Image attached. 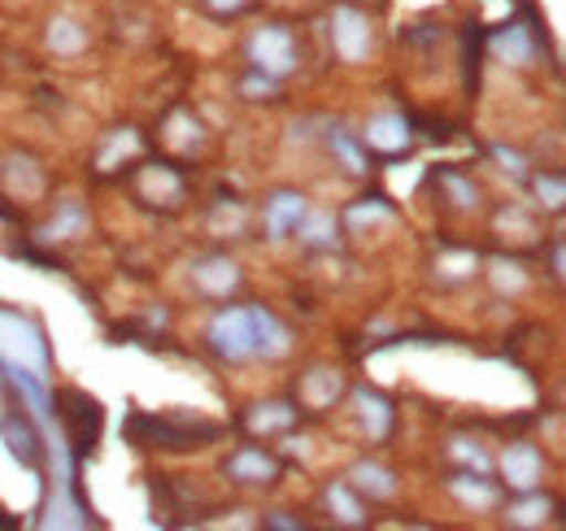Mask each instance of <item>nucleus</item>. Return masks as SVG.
<instances>
[{
    "label": "nucleus",
    "mask_w": 566,
    "mask_h": 531,
    "mask_svg": "<svg viewBox=\"0 0 566 531\" xmlns=\"http://www.w3.org/2000/svg\"><path fill=\"white\" fill-rule=\"evenodd\" d=\"M136 431H148L144 440L157 449H206L222 427L206 418H188V414H166V418H140Z\"/></svg>",
    "instance_id": "f257e3e1"
},
{
    "label": "nucleus",
    "mask_w": 566,
    "mask_h": 531,
    "mask_svg": "<svg viewBox=\"0 0 566 531\" xmlns=\"http://www.w3.org/2000/svg\"><path fill=\"white\" fill-rule=\"evenodd\" d=\"M210 348L222 357V362H249V357H258V340H253V319H249V305L213 314Z\"/></svg>",
    "instance_id": "f03ea898"
},
{
    "label": "nucleus",
    "mask_w": 566,
    "mask_h": 531,
    "mask_svg": "<svg viewBox=\"0 0 566 531\" xmlns=\"http://www.w3.org/2000/svg\"><path fill=\"white\" fill-rule=\"evenodd\" d=\"M249 62L271 74V79H283L296 70V35L287 27H262L253 40H249Z\"/></svg>",
    "instance_id": "7ed1b4c3"
},
{
    "label": "nucleus",
    "mask_w": 566,
    "mask_h": 531,
    "mask_svg": "<svg viewBox=\"0 0 566 531\" xmlns=\"http://www.w3.org/2000/svg\"><path fill=\"white\" fill-rule=\"evenodd\" d=\"M370 18L354 9V4H340V9H332V44H336V58L340 62H366V53H370Z\"/></svg>",
    "instance_id": "20e7f679"
},
{
    "label": "nucleus",
    "mask_w": 566,
    "mask_h": 531,
    "mask_svg": "<svg viewBox=\"0 0 566 531\" xmlns=\"http://www.w3.org/2000/svg\"><path fill=\"white\" fill-rule=\"evenodd\" d=\"M361 144H366L370 153L397 157V153H406V148L415 144V132H410L406 114H375V118L366 123V132H361Z\"/></svg>",
    "instance_id": "39448f33"
},
{
    "label": "nucleus",
    "mask_w": 566,
    "mask_h": 531,
    "mask_svg": "<svg viewBox=\"0 0 566 531\" xmlns=\"http://www.w3.org/2000/svg\"><path fill=\"white\" fill-rule=\"evenodd\" d=\"M501 475H505V483H510V488H518V492L541 488L545 458H541V449H536V445H510V449L501 454Z\"/></svg>",
    "instance_id": "423d86ee"
},
{
    "label": "nucleus",
    "mask_w": 566,
    "mask_h": 531,
    "mask_svg": "<svg viewBox=\"0 0 566 531\" xmlns=\"http://www.w3.org/2000/svg\"><path fill=\"white\" fill-rule=\"evenodd\" d=\"M192 283H197V292L222 301V296H231L240 288V266L231 262V258H222V253H210V258H201V262L192 266Z\"/></svg>",
    "instance_id": "0eeeda50"
},
{
    "label": "nucleus",
    "mask_w": 566,
    "mask_h": 531,
    "mask_svg": "<svg viewBox=\"0 0 566 531\" xmlns=\"http://www.w3.org/2000/svg\"><path fill=\"white\" fill-rule=\"evenodd\" d=\"M249 319H253V340H258V357H287L292 348V332L283 327L280 319L266 310V305H249Z\"/></svg>",
    "instance_id": "6e6552de"
},
{
    "label": "nucleus",
    "mask_w": 566,
    "mask_h": 531,
    "mask_svg": "<svg viewBox=\"0 0 566 531\" xmlns=\"http://www.w3.org/2000/svg\"><path fill=\"white\" fill-rule=\"evenodd\" d=\"M349 488L370 501H388V497H397V475L379 462H357L349 466Z\"/></svg>",
    "instance_id": "1a4fd4ad"
},
{
    "label": "nucleus",
    "mask_w": 566,
    "mask_h": 531,
    "mask_svg": "<svg viewBox=\"0 0 566 531\" xmlns=\"http://www.w3.org/2000/svg\"><path fill=\"white\" fill-rule=\"evenodd\" d=\"M227 475L240 479V483H275L280 479V462L262 449H240L231 462H227Z\"/></svg>",
    "instance_id": "9d476101"
},
{
    "label": "nucleus",
    "mask_w": 566,
    "mask_h": 531,
    "mask_svg": "<svg viewBox=\"0 0 566 531\" xmlns=\"http://www.w3.org/2000/svg\"><path fill=\"white\" fill-rule=\"evenodd\" d=\"M305 209H310L305 197H301V192H287V188L266 200V231H271V240H283V236L301 222Z\"/></svg>",
    "instance_id": "9b49d317"
},
{
    "label": "nucleus",
    "mask_w": 566,
    "mask_h": 531,
    "mask_svg": "<svg viewBox=\"0 0 566 531\" xmlns=\"http://www.w3.org/2000/svg\"><path fill=\"white\" fill-rule=\"evenodd\" d=\"M354 405H357V418H361V431H366L370 440H384V436L392 431V409H388V400L379 397V393L357 388Z\"/></svg>",
    "instance_id": "f8f14e48"
},
{
    "label": "nucleus",
    "mask_w": 566,
    "mask_h": 531,
    "mask_svg": "<svg viewBox=\"0 0 566 531\" xmlns=\"http://www.w3.org/2000/svg\"><path fill=\"white\" fill-rule=\"evenodd\" d=\"M336 397H340V375H336V371L318 366V371H310V375H305V384H301V400H305L310 409H327V405H336Z\"/></svg>",
    "instance_id": "ddd939ff"
},
{
    "label": "nucleus",
    "mask_w": 566,
    "mask_h": 531,
    "mask_svg": "<svg viewBox=\"0 0 566 531\" xmlns=\"http://www.w3.org/2000/svg\"><path fill=\"white\" fill-rule=\"evenodd\" d=\"M449 492H453L462 506H471V510H493L496 501H501V492H496L493 483H484V479H475V475L449 479Z\"/></svg>",
    "instance_id": "4468645a"
},
{
    "label": "nucleus",
    "mask_w": 566,
    "mask_h": 531,
    "mask_svg": "<svg viewBox=\"0 0 566 531\" xmlns=\"http://www.w3.org/2000/svg\"><path fill=\"white\" fill-rule=\"evenodd\" d=\"M554 514V501L545 497V492H536V488H527V497L518 501V506H510V528H541L545 519Z\"/></svg>",
    "instance_id": "2eb2a0df"
},
{
    "label": "nucleus",
    "mask_w": 566,
    "mask_h": 531,
    "mask_svg": "<svg viewBox=\"0 0 566 531\" xmlns=\"http://www.w3.org/2000/svg\"><path fill=\"white\" fill-rule=\"evenodd\" d=\"M292 231H301V240H305L310 249H336V218H332V214H310V209H305Z\"/></svg>",
    "instance_id": "dca6fc26"
},
{
    "label": "nucleus",
    "mask_w": 566,
    "mask_h": 531,
    "mask_svg": "<svg viewBox=\"0 0 566 531\" xmlns=\"http://www.w3.org/2000/svg\"><path fill=\"white\" fill-rule=\"evenodd\" d=\"M327 506H332V514H336L340 523H349V528H361V523H366V510H361V501H357V492L349 483H332V488H327Z\"/></svg>",
    "instance_id": "f3484780"
},
{
    "label": "nucleus",
    "mask_w": 566,
    "mask_h": 531,
    "mask_svg": "<svg viewBox=\"0 0 566 531\" xmlns=\"http://www.w3.org/2000/svg\"><path fill=\"white\" fill-rule=\"evenodd\" d=\"M253 431H283V427H292L296 423V409L292 405H280V400H271V405H253V414L244 418Z\"/></svg>",
    "instance_id": "a211bd4d"
},
{
    "label": "nucleus",
    "mask_w": 566,
    "mask_h": 531,
    "mask_svg": "<svg viewBox=\"0 0 566 531\" xmlns=\"http://www.w3.org/2000/svg\"><path fill=\"white\" fill-rule=\"evenodd\" d=\"M49 44H53L57 53L74 58V53H83V44H87V31H83L74 18H57V22L49 27Z\"/></svg>",
    "instance_id": "6ab92c4d"
},
{
    "label": "nucleus",
    "mask_w": 566,
    "mask_h": 531,
    "mask_svg": "<svg viewBox=\"0 0 566 531\" xmlns=\"http://www.w3.org/2000/svg\"><path fill=\"white\" fill-rule=\"evenodd\" d=\"M4 440H9V454H13V458H27V462H35V454H40V440H35V431H31L27 423H18V418H4Z\"/></svg>",
    "instance_id": "aec40b11"
},
{
    "label": "nucleus",
    "mask_w": 566,
    "mask_h": 531,
    "mask_svg": "<svg viewBox=\"0 0 566 531\" xmlns=\"http://www.w3.org/2000/svg\"><path fill=\"white\" fill-rule=\"evenodd\" d=\"M87 227V214H83V205L71 200V205H62V218H53L49 227H44V240H71Z\"/></svg>",
    "instance_id": "412c9836"
},
{
    "label": "nucleus",
    "mask_w": 566,
    "mask_h": 531,
    "mask_svg": "<svg viewBox=\"0 0 566 531\" xmlns=\"http://www.w3.org/2000/svg\"><path fill=\"white\" fill-rule=\"evenodd\" d=\"M136 144H140L136 132H127V127H123V132H114L109 135V144L96 153V166H101V170H118V162H123V157H132V153H136Z\"/></svg>",
    "instance_id": "4be33fe9"
},
{
    "label": "nucleus",
    "mask_w": 566,
    "mask_h": 531,
    "mask_svg": "<svg viewBox=\"0 0 566 531\" xmlns=\"http://www.w3.org/2000/svg\"><path fill=\"white\" fill-rule=\"evenodd\" d=\"M332 153H336L354 175H366V153H361V144H354L345 132H332Z\"/></svg>",
    "instance_id": "5701e85b"
},
{
    "label": "nucleus",
    "mask_w": 566,
    "mask_h": 531,
    "mask_svg": "<svg viewBox=\"0 0 566 531\" xmlns=\"http://www.w3.org/2000/svg\"><path fill=\"white\" fill-rule=\"evenodd\" d=\"M449 454H453V458H458L462 466H471L475 475H489V470H493L489 454H484L480 445H471V440H453V445H449Z\"/></svg>",
    "instance_id": "b1692460"
},
{
    "label": "nucleus",
    "mask_w": 566,
    "mask_h": 531,
    "mask_svg": "<svg viewBox=\"0 0 566 531\" xmlns=\"http://www.w3.org/2000/svg\"><path fill=\"white\" fill-rule=\"evenodd\" d=\"M440 184L449 188V197H453V205H462V209L480 205V192H475V184H467V179H458V175H444Z\"/></svg>",
    "instance_id": "393cba45"
},
{
    "label": "nucleus",
    "mask_w": 566,
    "mask_h": 531,
    "mask_svg": "<svg viewBox=\"0 0 566 531\" xmlns=\"http://www.w3.org/2000/svg\"><path fill=\"white\" fill-rule=\"evenodd\" d=\"M388 218H392V209H388V205H384V200H370V205H354V209H349V222H388Z\"/></svg>",
    "instance_id": "a878e982"
},
{
    "label": "nucleus",
    "mask_w": 566,
    "mask_h": 531,
    "mask_svg": "<svg viewBox=\"0 0 566 531\" xmlns=\"http://www.w3.org/2000/svg\"><path fill=\"white\" fill-rule=\"evenodd\" d=\"M536 192H541V197H549V200H545L549 209H558V205L566 200L563 175H549V179H545V175H536Z\"/></svg>",
    "instance_id": "bb28decb"
},
{
    "label": "nucleus",
    "mask_w": 566,
    "mask_h": 531,
    "mask_svg": "<svg viewBox=\"0 0 566 531\" xmlns=\"http://www.w3.org/2000/svg\"><path fill=\"white\" fill-rule=\"evenodd\" d=\"M240 92H244V96H253V101H262V96H275V79L258 70L253 79H244V83H240Z\"/></svg>",
    "instance_id": "cd10ccee"
},
{
    "label": "nucleus",
    "mask_w": 566,
    "mask_h": 531,
    "mask_svg": "<svg viewBox=\"0 0 566 531\" xmlns=\"http://www.w3.org/2000/svg\"><path fill=\"white\" fill-rule=\"evenodd\" d=\"M253 0H206V9L213 13H222V18H231V13H240V9H249Z\"/></svg>",
    "instance_id": "c85d7f7f"
},
{
    "label": "nucleus",
    "mask_w": 566,
    "mask_h": 531,
    "mask_svg": "<svg viewBox=\"0 0 566 531\" xmlns=\"http://www.w3.org/2000/svg\"><path fill=\"white\" fill-rule=\"evenodd\" d=\"M496 157L505 162V170H514V175H523V157H518V153H510V148H496Z\"/></svg>",
    "instance_id": "c756f323"
},
{
    "label": "nucleus",
    "mask_w": 566,
    "mask_h": 531,
    "mask_svg": "<svg viewBox=\"0 0 566 531\" xmlns=\"http://www.w3.org/2000/svg\"><path fill=\"white\" fill-rule=\"evenodd\" d=\"M271 528H301V519H266Z\"/></svg>",
    "instance_id": "7c9ffc66"
}]
</instances>
